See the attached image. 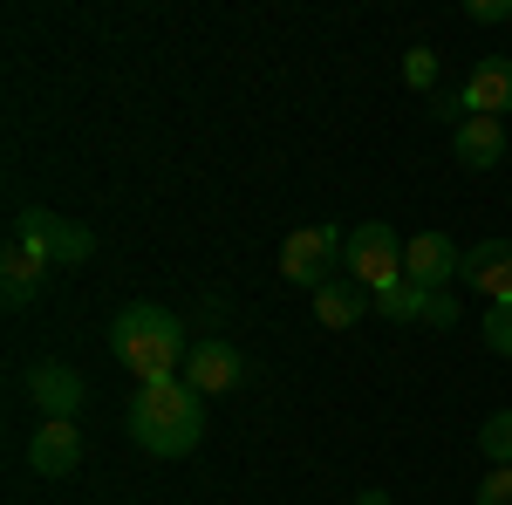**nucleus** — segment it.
Segmentation results:
<instances>
[{
    "label": "nucleus",
    "instance_id": "f257e3e1",
    "mask_svg": "<svg viewBox=\"0 0 512 505\" xmlns=\"http://www.w3.org/2000/svg\"><path fill=\"white\" fill-rule=\"evenodd\" d=\"M130 437L151 458H192L198 437H205V396L185 376L137 383V396H130Z\"/></svg>",
    "mask_w": 512,
    "mask_h": 505
},
{
    "label": "nucleus",
    "instance_id": "f03ea898",
    "mask_svg": "<svg viewBox=\"0 0 512 505\" xmlns=\"http://www.w3.org/2000/svg\"><path fill=\"white\" fill-rule=\"evenodd\" d=\"M110 349H117V362L137 376V383H158V376H171V369H185L192 335H185V321H178L171 308L130 301V308L110 321Z\"/></svg>",
    "mask_w": 512,
    "mask_h": 505
},
{
    "label": "nucleus",
    "instance_id": "7ed1b4c3",
    "mask_svg": "<svg viewBox=\"0 0 512 505\" xmlns=\"http://www.w3.org/2000/svg\"><path fill=\"white\" fill-rule=\"evenodd\" d=\"M342 273H349L355 287H369V294H390L396 280H403V239H396V226H383V219L355 226L342 239Z\"/></svg>",
    "mask_w": 512,
    "mask_h": 505
},
{
    "label": "nucleus",
    "instance_id": "20e7f679",
    "mask_svg": "<svg viewBox=\"0 0 512 505\" xmlns=\"http://www.w3.org/2000/svg\"><path fill=\"white\" fill-rule=\"evenodd\" d=\"M14 239H21L28 253H41L48 267H82V260L96 253V239H89V226H76V219H62V212H41V205H28V212L14 219Z\"/></svg>",
    "mask_w": 512,
    "mask_h": 505
},
{
    "label": "nucleus",
    "instance_id": "39448f33",
    "mask_svg": "<svg viewBox=\"0 0 512 505\" xmlns=\"http://www.w3.org/2000/svg\"><path fill=\"white\" fill-rule=\"evenodd\" d=\"M342 239L335 226H301V233H287L280 246V280L287 287H328L335 280V260H342Z\"/></svg>",
    "mask_w": 512,
    "mask_h": 505
},
{
    "label": "nucleus",
    "instance_id": "423d86ee",
    "mask_svg": "<svg viewBox=\"0 0 512 505\" xmlns=\"http://www.w3.org/2000/svg\"><path fill=\"white\" fill-rule=\"evenodd\" d=\"M185 383H192L198 396H226V389L246 383V355H239L233 342H219V335H205V342H192V355H185Z\"/></svg>",
    "mask_w": 512,
    "mask_h": 505
},
{
    "label": "nucleus",
    "instance_id": "0eeeda50",
    "mask_svg": "<svg viewBox=\"0 0 512 505\" xmlns=\"http://www.w3.org/2000/svg\"><path fill=\"white\" fill-rule=\"evenodd\" d=\"M458 280L478 287L492 308H506V301H512V239H478L472 253L458 260Z\"/></svg>",
    "mask_w": 512,
    "mask_h": 505
},
{
    "label": "nucleus",
    "instance_id": "6e6552de",
    "mask_svg": "<svg viewBox=\"0 0 512 505\" xmlns=\"http://www.w3.org/2000/svg\"><path fill=\"white\" fill-rule=\"evenodd\" d=\"M28 465H35L41 478H76L82 471V430L62 424V417H41L35 444H28Z\"/></svg>",
    "mask_w": 512,
    "mask_h": 505
},
{
    "label": "nucleus",
    "instance_id": "1a4fd4ad",
    "mask_svg": "<svg viewBox=\"0 0 512 505\" xmlns=\"http://www.w3.org/2000/svg\"><path fill=\"white\" fill-rule=\"evenodd\" d=\"M28 396L41 403V417L76 424V410H82V376L69 369V362H35V369H28Z\"/></svg>",
    "mask_w": 512,
    "mask_h": 505
},
{
    "label": "nucleus",
    "instance_id": "9d476101",
    "mask_svg": "<svg viewBox=\"0 0 512 505\" xmlns=\"http://www.w3.org/2000/svg\"><path fill=\"white\" fill-rule=\"evenodd\" d=\"M458 246L444 233H417L403 239V280H417V287H444V280H458Z\"/></svg>",
    "mask_w": 512,
    "mask_h": 505
},
{
    "label": "nucleus",
    "instance_id": "9b49d317",
    "mask_svg": "<svg viewBox=\"0 0 512 505\" xmlns=\"http://www.w3.org/2000/svg\"><path fill=\"white\" fill-rule=\"evenodd\" d=\"M41 287H48V260L28 253L21 239H7V253H0V301H7V308H28Z\"/></svg>",
    "mask_w": 512,
    "mask_h": 505
},
{
    "label": "nucleus",
    "instance_id": "f8f14e48",
    "mask_svg": "<svg viewBox=\"0 0 512 505\" xmlns=\"http://www.w3.org/2000/svg\"><path fill=\"white\" fill-rule=\"evenodd\" d=\"M465 110L472 117H506L512 110V55H485L465 82Z\"/></svg>",
    "mask_w": 512,
    "mask_h": 505
},
{
    "label": "nucleus",
    "instance_id": "ddd939ff",
    "mask_svg": "<svg viewBox=\"0 0 512 505\" xmlns=\"http://www.w3.org/2000/svg\"><path fill=\"white\" fill-rule=\"evenodd\" d=\"M451 151H458L465 171H492V164L506 157V123L499 117H465L451 130Z\"/></svg>",
    "mask_w": 512,
    "mask_h": 505
},
{
    "label": "nucleus",
    "instance_id": "4468645a",
    "mask_svg": "<svg viewBox=\"0 0 512 505\" xmlns=\"http://www.w3.org/2000/svg\"><path fill=\"white\" fill-rule=\"evenodd\" d=\"M376 308V294L369 287H355L349 273H335L328 287H315V314H321V328H355L362 314Z\"/></svg>",
    "mask_w": 512,
    "mask_h": 505
},
{
    "label": "nucleus",
    "instance_id": "2eb2a0df",
    "mask_svg": "<svg viewBox=\"0 0 512 505\" xmlns=\"http://www.w3.org/2000/svg\"><path fill=\"white\" fill-rule=\"evenodd\" d=\"M478 451L492 458V471L512 465V410H492V417L478 424Z\"/></svg>",
    "mask_w": 512,
    "mask_h": 505
},
{
    "label": "nucleus",
    "instance_id": "dca6fc26",
    "mask_svg": "<svg viewBox=\"0 0 512 505\" xmlns=\"http://www.w3.org/2000/svg\"><path fill=\"white\" fill-rule=\"evenodd\" d=\"M417 308H424V287H417V280H396L390 294H376V314H383V321H410V328H417Z\"/></svg>",
    "mask_w": 512,
    "mask_h": 505
},
{
    "label": "nucleus",
    "instance_id": "f3484780",
    "mask_svg": "<svg viewBox=\"0 0 512 505\" xmlns=\"http://www.w3.org/2000/svg\"><path fill=\"white\" fill-rule=\"evenodd\" d=\"M417 328H458V301L444 287H424V308H417Z\"/></svg>",
    "mask_w": 512,
    "mask_h": 505
},
{
    "label": "nucleus",
    "instance_id": "a211bd4d",
    "mask_svg": "<svg viewBox=\"0 0 512 505\" xmlns=\"http://www.w3.org/2000/svg\"><path fill=\"white\" fill-rule=\"evenodd\" d=\"M485 349L512 355V301H506V308H485Z\"/></svg>",
    "mask_w": 512,
    "mask_h": 505
},
{
    "label": "nucleus",
    "instance_id": "6ab92c4d",
    "mask_svg": "<svg viewBox=\"0 0 512 505\" xmlns=\"http://www.w3.org/2000/svg\"><path fill=\"white\" fill-rule=\"evenodd\" d=\"M403 82H410V89H437V55L431 48H410V55H403Z\"/></svg>",
    "mask_w": 512,
    "mask_h": 505
},
{
    "label": "nucleus",
    "instance_id": "aec40b11",
    "mask_svg": "<svg viewBox=\"0 0 512 505\" xmlns=\"http://www.w3.org/2000/svg\"><path fill=\"white\" fill-rule=\"evenodd\" d=\"M472 505H512V465H499L485 485H478V499Z\"/></svg>",
    "mask_w": 512,
    "mask_h": 505
},
{
    "label": "nucleus",
    "instance_id": "412c9836",
    "mask_svg": "<svg viewBox=\"0 0 512 505\" xmlns=\"http://www.w3.org/2000/svg\"><path fill=\"white\" fill-rule=\"evenodd\" d=\"M465 14L485 21V28H499V21H512V0H465Z\"/></svg>",
    "mask_w": 512,
    "mask_h": 505
},
{
    "label": "nucleus",
    "instance_id": "4be33fe9",
    "mask_svg": "<svg viewBox=\"0 0 512 505\" xmlns=\"http://www.w3.org/2000/svg\"><path fill=\"white\" fill-rule=\"evenodd\" d=\"M355 505H390V492H355Z\"/></svg>",
    "mask_w": 512,
    "mask_h": 505
}]
</instances>
